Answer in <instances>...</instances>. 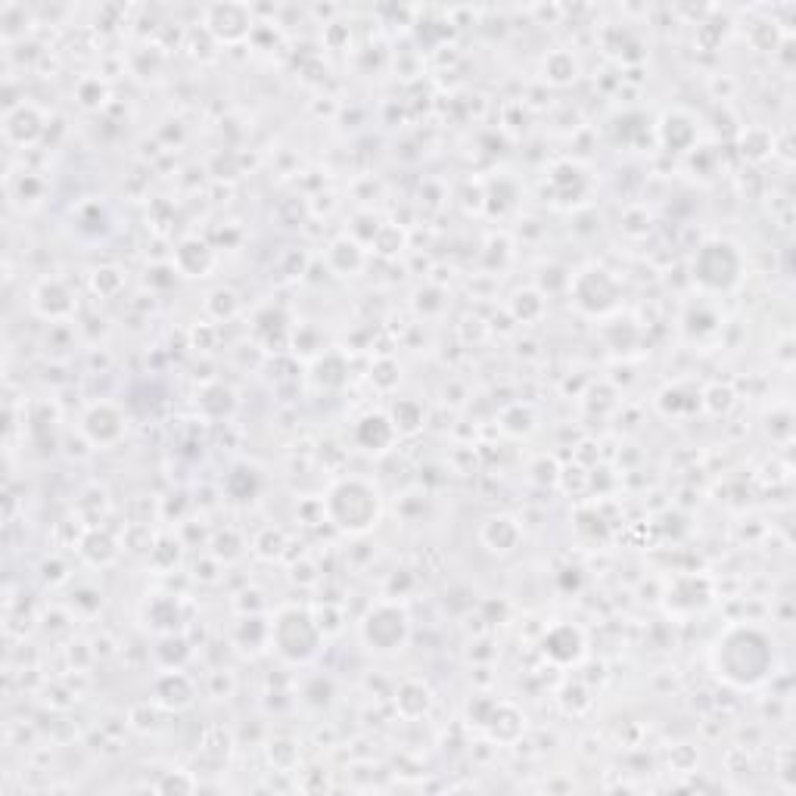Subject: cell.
Listing matches in <instances>:
<instances>
[{"mask_svg": "<svg viewBox=\"0 0 796 796\" xmlns=\"http://www.w3.org/2000/svg\"><path fill=\"white\" fill-rule=\"evenodd\" d=\"M542 650L554 666H576L585 657V635L573 622H557L545 632Z\"/></svg>", "mask_w": 796, "mask_h": 796, "instance_id": "cell-8", "label": "cell"}, {"mask_svg": "<svg viewBox=\"0 0 796 796\" xmlns=\"http://www.w3.org/2000/svg\"><path fill=\"white\" fill-rule=\"evenodd\" d=\"M122 271H116V268H100L97 274H94V290L97 293H103V296H112V293H119L122 290Z\"/></svg>", "mask_w": 796, "mask_h": 796, "instance_id": "cell-31", "label": "cell"}, {"mask_svg": "<svg viewBox=\"0 0 796 796\" xmlns=\"http://www.w3.org/2000/svg\"><path fill=\"white\" fill-rule=\"evenodd\" d=\"M224 489H227V495H231L234 501H252L255 495H259V489H262V476H259V470H255V467L240 464V467H234L231 473H227Z\"/></svg>", "mask_w": 796, "mask_h": 796, "instance_id": "cell-21", "label": "cell"}, {"mask_svg": "<svg viewBox=\"0 0 796 796\" xmlns=\"http://www.w3.org/2000/svg\"><path fill=\"white\" fill-rule=\"evenodd\" d=\"M573 290V302L585 315L597 318V315H610V311L619 305V283L610 271L604 268H585L582 274H576V280L570 283Z\"/></svg>", "mask_w": 796, "mask_h": 796, "instance_id": "cell-6", "label": "cell"}, {"mask_svg": "<svg viewBox=\"0 0 796 796\" xmlns=\"http://www.w3.org/2000/svg\"><path fill=\"white\" fill-rule=\"evenodd\" d=\"M196 700V685L184 669H165L153 685V703L159 709H187Z\"/></svg>", "mask_w": 796, "mask_h": 796, "instance_id": "cell-11", "label": "cell"}, {"mask_svg": "<svg viewBox=\"0 0 796 796\" xmlns=\"http://www.w3.org/2000/svg\"><path fill=\"white\" fill-rule=\"evenodd\" d=\"M324 632L318 625V616L305 607H280L271 619V647L277 650L280 660L293 666L311 663L321 653Z\"/></svg>", "mask_w": 796, "mask_h": 796, "instance_id": "cell-3", "label": "cell"}, {"mask_svg": "<svg viewBox=\"0 0 796 796\" xmlns=\"http://www.w3.org/2000/svg\"><path fill=\"white\" fill-rule=\"evenodd\" d=\"M41 570H44V573H41V579H44V582H50V585H56V582H66V579H69L66 566H63L60 560H56V557H53V563L47 560V563L41 566Z\"/></svg>", "mask_w": 796, "mask_h": 796, "instance_id": "cell-32", "label": "cell"}, {"mask_svg": "<svg viewBox=\"0 0 796 796\" xmlns=\"http://www.w3.org/2000/svg\"><path fill=\"white\" fill-rule=\"evenodd\" d=\"M395 426L386 414H364L358 423H355V430H352V439L361 451H371V454H380L386 451L392 442H395Z\"/></svg>", "mask_w": 796, "mask_h": 796, "instance_id": "cell-13", "label": "cell"}, {"mask_svg": "<svg viewBox=\"0 0 796 796\" xmlns=\"http://www.w3.org/2000/svg\"><path fill=\"white\" fill-rule=\"evenodd\" d=\"M237 296H234V290H215L212 296H209V302H206V308L212 311V315L218 318V321H227V318H234L237 315Z\"/></svg>", "mask_w": 796, "mask_h": 796, "instance_id": "cell-27", "label": "cell"}, {"mask_svg": "<svg viewBox=\"0 0 796 796\" xmlns=\"http://www.w3.org/2000/svg\"><path fill=\"white\" fill-rule=\"evenodd\" d=\"M542 75H545V81L557 84V88H563V84H573L579 78V60L570 50H554V53L545 56Z\"/></svg>", "mask_w": 796, "mask_h": 796, "instance_id": "cell-20", "label": "cell"}, {"mask_svg": "<svg viewBox=\"0 0 796 796\" xmlns=\"http://www.w3.org/2000/svg\"><path fill=\"white\" fill-rule=\"evenodd\" d=\"M268 756H271V762L277 765V769L290 772V769H296V762H299V747L293 741H271Z\"/></svg>", "mask_w": 796, "mask_h": 796, "instance_id": "cell-29", "label": "cell"}, {"mask_svg": "<svg viewBox=\"0 0 796 796\" xmlns=\"http://www.w3.org/2000/svg\"><path fill=\"white\" fill-rule=\"evenodd\" d=\"M212 557L215 560H237L243 554V542L237 538V532H221L215 535V542H212Z\"/></svg>", "mask_w": 796, "mask_h": 796, "instance_id": "cell-30", "label": "cell"}, {"mask_svg": "<svg viewBox=\"0 0 796 796\" xmlns=\"http://www.w3.org/2000/svg\"><path fill=\"white\" fill-rule=\"evenodd\" d=\"M479 538H482V545H486L492 554H510L517 545H520V538H523V529L514 517H489L486 523H482L479 529Z\"/></svg>", "mask_w": 796, "mask_h": 796, "instance_id": "cell-14", "label": "cell"}, {"mask_svg": "<svg viewBox=\"0 0 796 796\" xmlns=\"http://www.w3.org/2000/svg\"><path fill=\"white\" fill-rule=\"evenodd\" d=\"M545 311V299L542 293H535V290H526V293H517L514 299V315L520 321H535L538 315Z\"/></svg>", "mask_w": 796, "mask_h": 796, "instance_id": "cell-26", "label": "cell"}, {"mask_svg": "<svg viewBox=\"0 0 796 796\" xmlns=\"http://www.w3.org/2000/svg\"><path fill=\"white\" fill-rule=\"evenodd\" d=\"M44 134V116L32 103L10 106L4 116V137L13 147H32L35 140Z\"/></svg>", "mask_w": 796, "mask_h": 796, "instance_id": "cell-12", "label": "cell"}, {"mask_svg": "<svg viewBox=\"0 0 796 796\" xmlns=\"http://www.w3.org/2000/svg\"><path fill=\"white\" fill-rule=\"evenodd\" d=\"M741 147H744V156H747V159L759 162V159L769 156V150H772V137L765 134V131H759V128H753V131L744 134Z\"/></svg>", "mask_w": 796, "mask_h": 796, "instance_id": "cell-28", "label": "cell"}, {"mask_svg": "<svg viewBox=\"0 0 796 796\" xmlns=\"http://www.w3.org/2000/svg\"><path fill=\"white\" fill-rule=\"evenodd\" d=\"M125 430H128L125 414L119 405H112V402H94L81 417V436L88 439V445H94V448L119 445Z\"/></svg>", "mask_w": 796, "mask_h": 796, "instance_id": "cell-7", "label": "cell"}, {"mask_svg": "<svg viewBox=\"0 0 796 796\" xmlns=\"http://www.w3.org/2000/svg\"><path fill=\"white\" fill-rule=\"evenodd\" d=\"M327 259H330V268H333V271H339V274H352V271H358V268H361L364 255H361V246H358L355 240H349V237H339V240L330 246Z\"/></svg>", "mask_w": 796, "mask_h": 796, "instance_id": "cell-22", "label": "cell"}, {"mask_svg": "<svg viewBox=\"0 0 796 796\" xmlns=\"http://www.w3.org/2000/svg\"><path fill=\"white\" fill-rule=\"evenodd\" d=\"M330 364H333V352H330V355H324V358L315 364V380H318V386H321V389H339V386L346 383V374H349V371H346V361L339 364L336 371H333Z\"/></svg>", "mask_w": 796, "mask_h": 796, "instance_id": "cell-24", "label": "cell"}, {"mask_svg": "<svg viewBox=\"0 0 796 796\" xmlns=\"http://www.w3.org/2000/svg\"><path fill=\"white\" fill-rule=\"evenodd\" d=\"M206 32L215 41H243L252 32V13L243 4H215L206 10Z\"/></svg>", "mask_w": 796, "mask_h": 796, "instance_id": "cell-9", "label": "cell"}, {"mask_svg": "<svg viewBox=\"0 0 796 796\" xmlns=\"http://www.w3.org/2000/svg\"><path fill=\"white\" fill-rule=\"evenodd\" d=\"M78 554L88 560L91 566H109L112 560L119 557V545H116V538H112L109 532L88 529L81 535V542H78Z\"/></svg>", "mask_w": 796, "mask_h": 796, "instance_id": "cell-19", "label": "cell"}, {"mask_svg": "<svg viewBox=\"0 0 796 796\" xmlns=\"http://www.w3.org/2000/svg\"><path fill=\"white\" fill-rule=\"evenodd\" d=\"M234 644L246 653H259V650L271 647V622H265L259 613L240 616L237 629H234Z\"/></svg>", "mask_w": 796, "mask_h": 796, "instance_id": "cell-18", "label": "cell"}, {"mask_svg": "<svg viewBox=\"0 0 796 796\" xmlns=\"http://www.w3.org/2000/svg\"><path fill=\"white\" fill-rule=\"evenodd\" d=\"M423 408L417 405V402H411V398H402V402H395L392 405V414H389V420H392V426H395V433L398 436H411V433H417L420 426H423Z\"/></svg>", "mask_w": 796, "mask_h": 796, "instance_id": "cell-23", "label": "cell"}, {"mask_svg": "<svg viewBox=\"0 0 796 796\" xmlns=\"http://www.w3.org/2000/svg\"><path fill=\"white\" fill-rule=\"evenodd\" d=\"M713 666L719 678L734 688H756L772 675L775 647L756 625H731L713 647Z\"/></svg>", "mask_w": 796, "mask_h": 796, "instance_id": "cell-1", "label": "cell"}, {"mask_svg": "<svg viewBox=\"0 0 796 796\" xmlns=\"http://www.w3.org/2000/svg\"><path fill=\"white\" fill-rule=\"evenodd\" d=\"M411 638V616L402 604L380 601L361 619V641L374 653H398Z\"/></svg>", "mask_w": 796, "mask_h": 796, "instance_id": "cell-4", "label": "cell"}, {"mask_svg": "<svg viewBox=\"0 0 796 796\" xmlns=\"http://www.w3.org/2000/svg\"><path fill=\"white\" fill-rule=\"evenodd\" d=\"M32 302H35V311L41 318L53 321V324H66V318L75 311V293L66 287L63 280H41L35 293H32Z\"/></svg>", "mask_w": 796, "mask_h": 796, "instance_id": "cell-10", "label": "cell"}, {"mask_svg": "<svg viewBox=\"0 0 796 796\" xmlns=\"http://www.w3.org/2000/svg\"><path fill=\"white\" fill-rule=\"evenodd\" d=\"M212 265H215V252L199 237H187L175 252V268L187 277H206Z\"/></svg>", "mask_w": 796, "mask_h": 796, "instance_id": "cell-17", "label": "cell"}, {"mask_svg": "<svg viewBox=\"0 0 796 796\" xmlns=\"http://www.w3.org/2000/svg\"><path fill=\"white\" fill-rule=\"evenodd\" d=\"M395 709L402 719H423L433 709V691L417 678H405L395 691Z\"/></svg>", "mask_w": 796, "mask_h": 796, "instance_id": "cell-16", "label": "cell"}, {"mask_svg": "<svg viewBox=\"0 0 796 796\" xmlns=\"http://www.w3.org/2000/svg\"><path fill=\"white\" fill-rule=\"evenodd\" d=\"M144 619H147V625H153L159 635H175L181 629V622H184L181 601L175 594H156V597H150L147 607H144Z\"/></svg>", "mask_w": 796, "mask_h": 796, "instance_id": "cell-15", "label": "cell"}, {"mask_svg": "<svg viewBox=\"0 0 796 796\" xmlns=\"http://www.w3.org/2000/svg\"><path fill=\"white\" fill-rule=\"evenodd\" d=\"M283 548H287V535H283L280 529H265L259 538H255V554L265 557V560L280 557Z\"/></svg>", "mask_w": 796, "mask_h": 796, "instance_id": "cell-25", "label": "cell"}, {"mask_svg": "<svg viewBox=\"0 0 796 796\" xmlns=\"http://www.w3.org/2000/svg\"><path fill=\"white\" fill-rule=\"evenodd\" d=\"M380 492L374 482L361 476L339 479L324 498V517L349 535H364L380 523Z\"/></svg>", "mask_w": 796, "mask_h": 796, "instance_id": "cell-2", "label": "cell"}, {"mask_svg": "<svg viewBox=\"0 0 796 796\" xmlns=\"http://www.w3.org/2000/svg\"><path fill=\"white\" fill-rule=\"evenodd\" d=\"M694 280L706 290H731L741 280V252L728 240H709L694 259Z\"/></svg>", "mask_w": 796, "mask_h": 796, "instance_id": "cell-5", "label": "cell"}]
</instances>
